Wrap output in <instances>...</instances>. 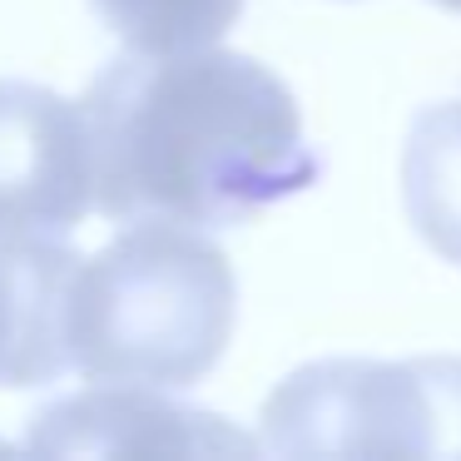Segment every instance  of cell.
<instances>
[{
    "mask_svg": "<svg viewBox=\"0 0 461 461\" xmlns=\"http://www.w3.org/2000/svg\"><path fill=\"white\" fill-rule=\"evenodd\" d=\"M80 114L90 203L114 223L233 229L322 174L293 90L239 50L120 55L90 80Z\"/></svg>",
    "mask_w": 461,
    "mask_h": 461,
    "instance_id": "cell-1",
    "label": "cell"
},
{
    "mask_svg": "<svg viewBox=\"0 0 461 461\" xmlns=\"http://www.w3.org/2000/svg\"><path fill=\"white\" fill-rule=\"evenodd\" d=\"M239 322V283L219 243L184 223H130L75 258L65 357L90 382L194 387L219 367Z\"/></svg>",
    "mask_w": 461,
    "mask_h": 461,
    "instance_id": "cell-2",
    "label": "cell"
},
{
    "mask_svg": "<svg viewBox=\"0 0 461 461\" xmlns=\"http://www.w3.org/2000/svg\"><path fill=\"white\" fill-rule=\"evenodd\" d=\"M273 456H461V357H322L263 402Z\"/></svg>",
    "mask_w": 461,
    "mask_h": 461,
    "instance_id": "cell-3",
    "label": "cell"
},
{
    "mask_svg": "<svg viewBox=\"0 0 461 461\" xmlns=\"http://www.w3.org/2000/svg\"><path fill=\"white\" fill-rule=\"evenodd\" d=\"M90 199L80 104L31 80H0V239L65 243Z\"/></svg>",
    "mask_w": 461,
    "mask_h": 461,
    "instance_id": "cell-4",
    "label": "cell"
},
{
    "mask_svg": "<svg viewBox=\"0 0 461 461\" xmlns=\"http://www.w3.org/2000/svg\"><path fill=\"white\" fill-rule=\"evenodd\" d=\"M25 451L41 456H233L258 441L223 417L169 402L164 387L100 382L31 417Z\"/></svg>",
    "mask_w": 461,
    "mask_h": 461,
    "instance_id": "cell-5",
    "label": "cell"
},
{
    "mask_svg": "<svg viewBox=\"0 0 461 461\" xmlns=\"http://www.w3.org/2000/svg\"><path fill=\"white\" fill-rule=\"evenodd\" d=\"M75 253L45 239H0V387H45L65 357V288Z\"/></svg>",
    "mask_w": 461,
    "mask_h": 461,
    "instance_id": "cell-6",
    "label": "cell"
},
{
    "mask_svg": "<svg viewBox=\"0 0 461 461\" xmlns=\"http://www.w3.org/2000/svg\"><path fill=\"white\" fill-rule=\"evenodd\" d=\"M402 203L437 258L461 268V100L427 104L402 149Z\"/></svg>",
    "mask_w": 461,
    "mask_h": 461,
    "instance_id": "cell-7",
    "label": "cell"
},
{
    "mask_svg": "<svg viewBox=\"0 0 461 461\" xmlns=\"http://www.w3.org/2000/svg\"><path fill=\"white\" fill-rule=\"evenodd\" d=\"M90 5L130 55L209 50L243 15V0H90Z\"/></svg>",
    "mask_w": 461,
    "mask_h": 461,
    "instance_id": "cell-8",
    "label": "cell"
},
{
    "mask_svg": "<svg viewBox=\"0 0 461 461\" xmlns=\"http://www.w3.org/2000/svg\"><path fill=\"white\" fill-rule=\"evenodd\" d=\"M431 5H441V11H456V15H461V0H431Z\"/></svg>",
    "mask_w": 461,
    "mask_h": 461,
    "instance_id": "cell-9",
    "label": "cell"
}]
</instances>
